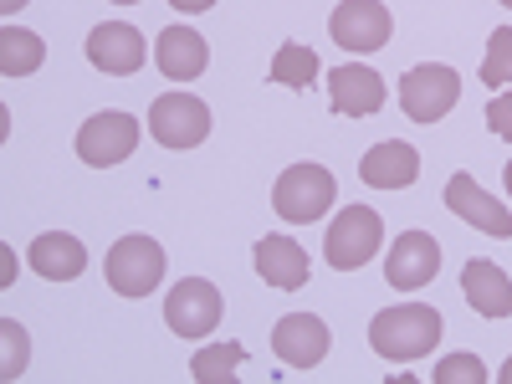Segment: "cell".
<instances>
[{"instance_id":"obj_1","label":"cell","mask_w":512,"mask_h":384,"mask_svg":"<svg viewBox=\"0 0 512 384\" xmlns=\"http://www.w3.org/2000/svg\"><path fill=\"white\" fill-rule=\"evenodd\" d=\"M369 344L379 359H425L436 344H441V313L425 308V303H400V308H384L374 323H369Z\"/></svg>"},{"instance_id":"obj_2","label":"cell","mask_w":512,"mask_h":384,"mask_svg":"<svg viewBox=\"0 0 512 384\" xmlns=\"http://www.w3.org/2000/svg\"><path fill=\"white\" fill-rule=\"evenodd\" d=\"M333 195H338V185L323 164H292L272 190V210L287 226H308L333 205Z\"/></svg>"},{"instance_id":"obj_3","label":"cell","mask_w":512,"mask_h":384,"mask_svg":"<svg viewBox=\"0 0 512 384\" xmlns=\"http://www.w3.org/2000/svg\"><path fill=\"white\" fill-rule=\"evenodd\" d=\"M461 98V77L441 62H425V67H410L405 82H400V108L410 113V123H441Z\"/></svg>"},{"instance_id":"obj_4","label":"cell","mask_w":512,"mask_h":384,"mask_svg":"<svg viewBox=\"0 0 512 384\" xmlns=\"http://www.w3.org/2000/svg\"><path fill=\"white\" fill-rule=\"evenodd\" d=\"M328 267L338 272H354L364 262H374V251L384 246V226L369 205H344L338 210V221L328 226Z\"/></svg>"},{"instance_id":"obj_5","label":"cell","mask_w":512,"mask_h":384,"mask_svg":"<svg viewBox=\"0 0 512 384\" xmlns=\"http://www.w3.org/2000/svg\"><path fill=\"white\" fill-rule=\"evenodd\" d=\"M164 282V246L154 236H123L108 251V287L123 297H149Z\"/></svg>"},{"instance_id":"obj_6","label":"cell","mask_w":512,"mask_h":384,"mask_svg":"<svg viewBox=\"0 0 512 384\" xmlns=\"http://www.w3.org/2000/svg\"><path fill=\"white\" fill-rule=\"evenodd\" d=\"M149 134L164 149H195L210 134V108L200 98H190V93H164L149 108Z\"/></svg>"},{"instance_id":"obj_7","label":"cell","mask_w":512,"mask_h":384,"mask_svg":"<svg viewBox=\"0 0 512 384\" xmlns=\"http://www.w3.org/2000/svg\"><path fill=\"white\" fill-rule=\"evenodd\" d=\"M134 144H139V123L128 113H118V108L93 113L88 123L77 128V154H82V164H93V169L123 164L128 154H134Z\"/></svg>"},{"instance_id":"obj_8","label":"cell","mask_w":512,"mask_h":384,"mask_svg":"<svg viewBox=\"0 0 512 384\" xmlns=\"http://www.w3.org/2000/svg\"><path fill=\"white\" fill-rule=\"evenodd\" d=\"M328 31L344 52H379V47H390L395 21L379 0H338V11L328 16Z\"/></svg>"},{"instance_id":"obj_9","label":"cell","mask_w":512,"mask_h":384,"mask_svg":"<svg viewBox=\"0 0 512 384\" xmlns=\"http://www.w3.org/2000/svg\"><path fill=\"white\" fill-rule=\"evenodd\" d=\"M221 292L210 287L205 277H185L175 292H169V303H164V323L175 328L180 338H205L210 328H221Z\"/></svg>"},{"instance_id":"obj_10","label":"cell","mask_w":512,"mask_h":384,"mask_svg":"<svg viewBox=\"0 0 512 384\" xmlns=\"http://www.w3.org/2000/svg\"><path fill=\"white\" fill-rule=\"evenodd\" d=\"M436 272H441V241H436L431 231H405V236H395V246H390V267H384L390 287L415 292V287L431 282Z\"/></svg>"},{"instance_id":"obj_11","label":"cell","mask_w":512,"mask_h":384,"mask_svg":"<svg viewBox=\"0 0 512 384\" xmlns=\"http://www.w3.org/2000/svg\"><path fill=\"white\" fill-rule=\"evenodd\" d=\"M272 349H277V359L292 364V369H313V364H323V354H328V323L313 318V313H287V318L272 328Z\"/></svg>"},{"instance_id":"obj_12","label":"cell","mask_w":512,"mask_h":384,"mask_svg":"<svg viewBox=\"0 0 512 384\" xmlns=\"http://www.w3.org/2000/svg\"><path fill=\"white\" fill-rule=\"evenodd\" d=\"M446 205H451V216H461L466 226H477L487 236H512V210L497 205L482 185H472V175H451L446 180Z\"/></svg>"},{"instance_id":"obj_13","label":"cell","mask_w":512,"mask_h":384,"mask_svg":"<svg viewBox=\"0 0 512 384\" xmlns=\"http://www.w3.org/2000/svg\"><path fill=\"white\" fill-rule=\"evenodd\" d=\"M88 62L98 72H113V77H128L144 67V36L128 26V21H108L88 36Z\"/></svg>"},{"instance_id":"obj_14","label":"cell","mask_w":512,"mask_h":384,"mask_svg":"<svg viewBox=\"0 0 512 384\" xmlns=\"http://www.w3.org/2000/svg\"><path fill=\"white\" fill-rule=\"evenodd\" d=\"M328 98L338 118H369L384 108V82L374 67H338L328 72Z\"/></svg>"},{"instance_id":"obj_15","label":"cell","mask_w":512,"mask_h":384,"mask_svg":"<svg viewBox=\"0 0 512 384\" xmlns=\"http://www.w3.org/2000/svg\"><path fill=\"white\" fill-rule=\"evenodd\" d=\"M256 272L267 277V287H277V292H297V287H308V251L297 246L292 236H262L256 241Z\"/></svg>"},{"instance_id":"obj_16","label":"cell","mask_w":512,"mask_h":384,"mask_svg":"<svg viewBox=\"0 0 512 384\" xmlns=\"http://www.w3.org/2000/svg\"><path fill=\"white\" fill-rule=\"evenodd\" d=\"M154 62H159V72H164L169 82H195V77L205 72V62H210V47H205L200 31L169 26V31H159V41H154Z\"/></svg>"},{"instance_id":"obj_17","label":"cell","mask_w":512,"mask_h":384,"mask_svg":"<svg viewBox=\"0 0 512 384\" xmlns=\"http://www.w3.org/2000/svg\"><path fill=\"white\" fill-rule=\"evenodd\" d=\"M26 256H31V272L47 277V282H72V277L88 272V246H82L77 236H67V231L36 236L26 246Z\"/></svg>"},{"instance_id":"obj_18","label":"cell","mask_w":512,"mask_h":384,"mask_svg":"<svg viewBox=\"0 0 512 384\" xmlns=\"http://www.w3.org/2000/svg\"><path fill=\"white\" fill-rule=\"evenodd\" d=\"M461 292H466V303H472L482 318H507L512 313V277L487 262V256H472L461 272Z\"/></svg>"},{"instance_id":"obj_19","label":"cell","mask_w":512,"mask_h":384,"mask_svg":"<svg viewBox=\"0 0 512 384\" xmlns=\"http://www.w3.org/2000/svg\"><path fill=\"white\" fill-rule=\"evenodd\" d=\"M359 175H364V185H374V190H405V185L420 180V154H415L410 144H400V139L374 144V149L364 154V164H359Z\"/></svg>"},{"instance_id":"obj_20","label":"cell","mask_w":512,"mask_h":384,"mask_svg":"<svg viewBox=\"0 0 512 384\" xmlns=\"http://www.w3.org/2000/svg\"><path fill=\"white\" fill-rule=\"evenodd\" d=\"M41 62H47L41 36H31V31H21V26L0 31V72H6V77H31Z\"/></svg>"},{"instance_id":"obj_21","label":"cell","mask_w":512,"mask_h":384,"mask_svg":"<svg viewBox=\"0 0 512 384\" xmlns=\"http://www.w3.org/2000/svg\"><path fill=\"white\" fill-rule=\"evenodd\" d=\"M241 364H246V349H241V344H210V349H200V354L190 359V374H195L200 384H231Z\"/></svg>"},{"instance_id":"obj_22","label":"cell","mask_w":512,"mask_h":384,"mask_svg":"<svg viewBox=\"0 0 512 384\" xmlns=\"http://www.w3.org/2000/svg\"><path fill=\"white\" fill-rule=\"evenodd\" d=\"M313 77H318V57H313V47H303V41H287V47L272 57V82H282V88H308Z\"/></svg>"},{"instance_id":"obj_23","label":"cell","mask_w":512,"mask_h":384,"mask_svg":"<svg viewBox=\"0 0 512 384\" xmlns=\"http://www.w3.org/2000/svg\"><path fill=\"white\" fill-rule=\"evenodd\" d=\"M26 359H31L26 328L16 318H0V379H21L26 374Z\"/></svg>"},{"instance_id":"obj_24","label":"cell","mask_w":512,"mask_h":384,"mask_svg":"<svg viewBox=\"0 0 512 384\" xmlns=\"http://www.w3.org/2000/svg\"><path fill=\"white\" fill-rule=\"evenodd\" d=\"M482 82H492V88H507V82H512V26L492 31L487 62H482Z\"/></svg>"},{"instance_id":"obj_25","label":"cell","mask_w":512,"mask_h":384,"mask_svg":"<svg viewBox=\"0 0 512 384\" xmlns=\"http://www.w3.org/2000/svg\"><path fill=\"white\" fill-rule=\"evenodd\" d=\"M482 379H487V369H482L477 354H451L436 369V384H482Z\"/></svg>"},{"instance_id":"obj_26","label":"cell","mask_w":512,"mask_h":384,"mask_svg":"<svg viewBox=\"0 0 512 384\" xmlns=\"http://www.w3.org/2000/svg\"><path fill=\"white\" fill-rule=\"evenodd\" d=\"M487 123H492L497 139H512V93H497V98L487 103Z\"/></svg>"},{"instance_id":"obj_27","label":"cell","mask_w":512,"mask_h":384,"mask_svg":"<svg viewBox=\"0 0 512 384\" xmlns=\"http://www.w3.org/2000/svg\"><path fill=\"white\" fill-rule=\"evenodd\" d=\"M169 6H175V11H210L216 0H169Z\"/></svg>"},{"instance_id":"obj_28","label":"cell","mask_w":512,"mask_h":384,"mask_svg":"<svg viewBox=\"0 0 512 384\" xmlns=\"http://www.w3.org/2000/svg\"><path fill=\"white\" fill-rule=\"evenodd\" d=\"M21 6H26V0H0V11H6V16H16Z\"/></svg>"},{"instance_id":"obj_29","label":"cell","mask_w":512,"mask_h":384,"mask_svg":"<svg viewBox=\"0 0 512 384\" xmlns=\"http://www.w3.org/2000/svg\"><path fill=\"white\" fill-rule=\"evenodd\" d=\"M497 379H502V384H512V359L502 364V374H497Z\"/></svg>"},{"instance_id":"obj_30","label":"cell","mask_w":512,"mask_h":384,"mask_svg":"<svg viewBox=\"0 0 512 384\" xmlns=\"http://www.w3.org/2000/svg\"><path fill=\"white\" fill-rule=\"evenodd\" d=\"M507 190H512V164H507Z\"/></svg>"},{"instance_id":"obj_31","label":"cell","mask_w":512,"mask_h":384,"mask_svg":"<svg viewBox=\"0 0 512 384\" xmlns=\"http://www.w3.org/2000/svg\"><path fill=\"white\" fill-rule=\"evenodd\" d=\"M118 6H139V0H118Z\"/></svg>"},{"instance_id":"obj_32","label":"cell","mask_w":512,"mask_h":384,"mask_svg":"<svg viewBox=\"0 0 512 384\" xmlns=\"http://www.w3.org/2000/svg\"><path fill=\"white\" fill-rule=\"evenodd\" d=\"M502 6H512V0H502Z\"/></svg>"}]
</instances>
